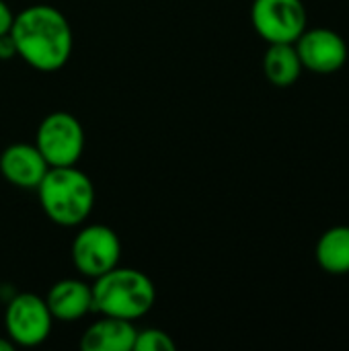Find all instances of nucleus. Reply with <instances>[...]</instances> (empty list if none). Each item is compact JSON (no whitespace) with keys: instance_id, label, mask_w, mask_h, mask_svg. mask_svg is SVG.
Instances as JSON below:
<instances>
[{"instance_id":"nucleus-1","label":"nucleus","mask_w":349,"mask_h":351,"mask_svg":"<svg viewBox=\"0 0 349 351\" xmlns=\"http://www.w3.org/2000/svg\"><path fill=\"white\" fill-rule=\"evenodd\" d=\"M8 33L16 56L39 72H56L72 56V27L56 6L33 4L23 8L14 14Z\"/></svg>"},{"instance_id":"nucleus-2","label":"nucleus","mask_w":349,"mask_h":351,"mask_svg":"<svg viewBox=\"0 0 349 351\" xmlns=\"http://www.w3.org/2000/svg\"><path fill=\"white\" fill-rule=\"evenodd\" d=\"M35 191L45 216L64 228L80 226L95 206V185L76 165L49 167Z\"/></svg>"},{"instance_id":"nucleus-3","label":"nucleus","mask_w":349,"mask_h":351,"mask_svg":"<svg viewBox=\"0 0 349 351\" xmlns=\"http://www.w3.org/2000/svg\"><path fill=\"white\" fill-rule=\"evenodd\" d=\"M156 302L154 282L140 269L113 267L95 278L93 284V313L125 321L142 319Z\"/></svg>"},{"instance_id":"nucleus-4","label":"nucleus","mask_w":349,"mask_h":351,"mask_svg":"<svg viewBox=\"0 0 349 351\" xmlns=\"http://www.w3.org/2000/svg\"><path fill=\"white\" fill-rule=\"evenodd\" d=\"M35 146L49 167H72L84 152V128L72 113L53 111L41 119Z\"/></svg>"},{"instance_id":"nucleus-5","label":"nucleus","mask_w":349,"mask_h":351,"mask_svg":"<svg viewBox=\"0 0 349 351\" xmlns=\"http://www.w3.org/2000/svg\"><path fill=\"white\" fill-rule=\"evenodd\" d=\"M121 241L105 224H88L72 241V263L84 278H99L119 265Z\"/></svg>"},{"instance_id":"nucleus-6","label":"nucleus","mask_w":349,"mask_h":351,"mask_svg":"<svg viewBox=\"0 0 349 351\" xmlns=\"http://www.w3.org/2000/svg\"><path fill=\"white\" fill-rule=\"evenodd\" d=\"M251 23L267 43H294L306 29L302 0H253Z\"/></svg>"},{"instance_id":"nucleus-7","label":"nucleus","mask_w":349,"mask_h":351,"mask_svg":"<svg viewBox=\"0 0 349 351\" xmlns=\"http://www.w3.org/2000/svg\"><path fill=\"white\" fill-rule=\"evenodd\" d=\"M53 317L45 304V298L23 292L16 294L4 313L6 335L14 346L37 348L51 333Z\"/></svg>"},{"instance_id":"nucleus-8","label":"nucleus","mask_w":349,"mask_h":351,"mask_svg":"<svg viewBox=\"0 0 349 351\" xmlns=\"http://www.w3.org/2000/svg\"><path fill=\"white\" fill-rule=\"evenodd\" d=\"M294 47L302 68L315 74H333L348 62V43L333 29H304L302 35L294 41Z\"/></svg>"},{"instance_id":"nucleus-9","label":"nucleus","mask_w":349,"mask_h":351,"mask_svg":"<svg viewBox=\"0 0 349 351\" xmlns=\"http://www.w3.org/2000/svg\"><path fill=\"white\" fill-rule=\"evenodd\" d=\"M47 171L49 165L35 144L19 142L0 152V175L14 187L37 189Z\"/></svg>"},{"instance_id":"nucleus-10","label":"nucleus","mask_w":349,"mask_h":351,"mask_svg":"<svg viewBox=\"0 0 349 351\" xmlns=\"http://www.w3.org/2000/svg\"><path fill=\"white\" fill-rule=\"evenodd\" d=\"M45 304L53 317V321L74 323L93 313V286L82 280L66 278L56 282L47 296Z\"/></svg>"},{"instance_id":"nucleus-11","label":"nucleus","mask_w":349,"mask_h":351,"mask_svg":"<svg viewBox=\"0 0 349 351\" xmlns=\"http://www.w3.org/2000/svg\"><path fill=\"white\" fill-rule=\"evenodd\" d=\"M138 329L132 321L103 317L95 321L80 337L82 351H134Z\"/></svg>"},{"instance_id":"nucleus-12","label":"nucleus","mask_w":349,"mask_h":351,"mask_svg":"<svg viewBox=\"0 0 349 351\" xmlns=\"http://www.w3.org/2000/svg\"><path fill=\"white\" fill-rule=\"evenodd\" d=\"M315 259L325 274H349V226H333L323 232L315 247Z\"/></svg>"},{"instance_id":"nucleus-13","label":"nucleus","mask_w":349,"mask_h":351,"mask_svg":"<svg viewBox=\"0 0 349 351\" xmlns=\"http://www.w3.org/2000/svg\"><path fill=\"white\" fill-rule=\"evenodd\" d=\"M263 72L276 86L294 84L302 72V62L294 43H269L263 58Z\"/></svg>"},{"instance_id":"nucleus-14","label":"nucleus","mask_w":349,"mask_h":351,"mask_svg":"<svg viewBox=\"0 0 349 351\" xmlns=\"http://www.w3.org/2000/svg\"><path fill=\"white\" fill-rule=\"evenodd\" d=\"M177 346L173 341V337L156 327L150 329H142L136 333V341H134V351H175Z\"/></svg>"},{"instance_id":"nucleus-15","label":"nucleus","mask_w":349,"mask_h":351,"mask_svg":"<svg viewBox=\"0 0 349 351\" xmlns=\"http://www.w3.org/2000/svg\"><path fill=\"white\" fill-rule=\"evenodd\" d=\"M14 56H16V47H14V41H12L10 33L0 35V60H10Z\"/></svg>"},{"instance_id":"nucleus-16","label":"nucleus","mask_w":349,"mask_h":351,"mask_svg":"<svg viewBox=\"0 0 349 351\" xmlns=\"http://www.w3.org/2000/svg\"><path fill=\"white\" fill-rule=\"evenodd\" d=\"M12 19H14V14H12L10 6L4 0H0V35H4V33L10 31Z\"/></svg>"},{"instance_id":"nucleus-17","label":"nucleus","mask_w":349,"mask_h":351,"mask_svg":"<svg viewBox=\"0 0 349 351\" xmlns=\"http://www.w3.org/2000/svg\"><path fill=\"white\" fill-rule=\"evenodd\" d=\"M14 350V343L10 339H2L0 337V351H12Z\"/></svg>"}]
</instances>
